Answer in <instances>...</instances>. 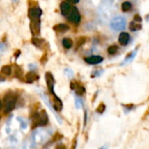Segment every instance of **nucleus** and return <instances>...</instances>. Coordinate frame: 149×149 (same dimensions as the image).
<instances>
[{
    "label": "nucleus",
    "mask_w": 149,
    "mask_h": 149,
    "mask_svg": "<svg viewBox=\"0 0 149 149\" xmlns=\"http://www.w3.org/2000/svg\"><path fill=\"white\" fill-rule=\"evenodd\" d=\"M16 102H17V98L16 96L11 93H7L4 98H3V113L5 114H8L10 113L16 107Z\"/></svg>",
    "instance_id": "1"
},
{
    "label": "nucleus",
    "mask_w": 149,
    "mask_h": 149,
    "mask_svg": "<svg viewBox=\"0 0 149 149\" xmlns=\"http://www.w3.org/2000/svg\"><path fill=\"white\" fill-rule=\"evenodd\" d=\"M127 26V20L124 17L118 16L113 17L110 22V27L115 31H120Z\"/></svg>",
    "instance_id": "2"
},
{
    "label": "nucleus",
    "mask_w": 149,
    "mask_h": 149,
    "mask_svg": "<svg viewBox=\"0 0 149 149\" xmlns=\"http://www.w3.org/2000/svg\"><path fill=\"white\" fill-rule=\"evenodd\" d=\"M67 18L71 23L75 24L80 23L81 17H80V13H79V10L74 6L71 7V10H70L69 13L67 14Z\"/></svg>",
    "instance_id": "3"
},
{
    "label": "nucleus",
    "mask_w": 149,
    "mask_h": 149,
    "mask_svg": "<svg viewBox=\"0 0 149 149\" xmlns=\"http://www.w3.org/2000/svg\"><path fill=\"white\" fill-rule=\"evenodd\" d=\"M45 81H46L47 88H48L50 93L52 94V95L56 94L55 92H54V84H55V80H54L53 75H52L50 72H47L45 73Z\"/></svg>",
    "instance_id": "4"
},
{
    "label": "nucleus",
    "mask_w": 149,
    "mask_h": 149,
    "mask_svg": "<svg viewBox=\"0 0 149 149\" xmlns=\"http://www.w3.org/2000/svg\"><path fill=\"white\" fill-rule=\"evenodd\" d=\"M28 15H29V18L31 19V21L40 20V17L42 15V10L38 7H32V8L29 9Z\"/></svg>",
    "instance_id": "5"
},
{
    "label": "nucleus",
    "mask_w": 149,
    "mask_h": 149,
    "mask_svg": "<svg viewBox=\"0 0 149 149\" xmlns=\"http://www.w3.org/2000/svg\"><path fill=\"white\" fill-rule=\"evenodd\" d=\"M30 29L34 36L40 34V20H32L30 23Z\"/></svg>",
    "instance_id": "6"
},
{
    "label": "nucleus",
    "mask_w": 149,
    "mask_h": 149,
    "mask_svg": "<svg viewBox=\"0 0 149 149\" xmlns=\"http://www.w3.org/2000/svg\"><path fill=\"white\" fill-rule=\"evenodd\" d=\"M52 103V107H53V109H54L55 111L59 112V111L62 110V108H63V103H62L61 100H60L56 94L53 95Z\"/></svg>",
    "instance_id": "7"
},
{
    "label": "nucleus",
    "mask_w": 149,
    "mask_h": 149,
    "mask_svg": "<svg viewBox=\"0 0 149 149\" xmlns=\"http://www.w3.org/2000/svg\"><path fill=\"white\" fill-rule=\"evenodd\" d=\"M85 61L90 65H98L103 61V58L99 55H93L85 58Z\"/></svg>",
    "instance_id": "8"
},
{
    "label": "nucleus",
    "mask_w": 149,
    "mask_h": 149,
    "mask_svg": "<svg viewBox=\"0 0 149 149\" xmlns=\"http://www.w3.org/2000/svg\"><path fill=\"white\" fill-rule=\"evenodd\" d=\"M130 40V36L127 32H121L119 36V42L122 45H127L129 43Z\"/></svg>",
    "instance_id": "9"
},
{
    "label": "nucleus",
    "mask_w": 149,
    "mask_h": 149,
    "mask_svg": "<svg viewBox=\"0 0 149 149\" xmlns=\"http://www.w3.org/2000/svg\"><path fill=\"white\" fill-rule=\"evenodd\" d=\"M71 10V4L68 2H62L60 3V10L63 16H67Z\"/></svg>",
    "instance_id": "10"
},
{
    "label": "nucleus",
    "mask_w": 149,
    "mask_h": 149,
    "mask_svg": "<svg viewBox=\"0 0 149 149\" xmlns=\"http://www.w3.org/2000/svg\"><path fill=\"white\" fill-rule=\"evenodd\" d=\"M38 79V75L35 73L34 72H30L25 75V80L28 83H32Z\"/></svg>",
    "instance_id": "11"
},
{
    "label": "nucleus",
    "mask_w": 149,
    "mask_h": 149,
    "mask_svg": "<svg viewBox=\"0 0 149 149\" xmlns=\"http://www.w3.org/2000/svg\"><path fill=\"white\" fill-rule=\"evenodd\" d=\"M39 117H40V127H41V126H45V125H47V123H48V121H49V119H48L47 113H46L45 110H42V111L39 113Z\"/></svg>",
    "instance_id": "12"
},
{
    "label": "nucleus",
    "mask_w": 149,
    "mask_h": 149,
    "mask_svg": "<svg viewBox=\"0 0 149 149\" xmlns=\"http://www.w3.org/2000/svg\"><path fill=\"white\" fill-rule=\"evenodd\" d=\"M53 30L58 32H65L69 30V26L65 24H58L53 27Z\"/></svg>",
    "instance_id": "13"
},
{
    "label": "nucleus",
    "mask_w": 149,
    "mask_h": 149,
    "mask_svg": "<svg viewBox=\"0 0 149 149\" xmlns=\"http://www.w3.org/2000/svg\"><path fill=\"white\" fill-rule=\"evenodd\" d=\"M129 28L132 31H139L142 28V25L141 24V23H138V22H135V21H133L130 23L129 24Z\"/></svg>",
    "instance_id": "14"
},
{
    "label": "nucleus",
    "mask_w": 149,
    "mask_h": 149,
    "mask_svg": "<svg viewBox=\"0 0 149 149\" xmlns=\"http://www.w3.org/2000/svg\"><path fill=\"white\" fill-rule=\"evenodd\" d=\"M62 45H63V46H64L65 49H70V48H72V39L69 38H65L62 40Z\"/></svg>",
    "instance_id": "15"
},
{
    "label": "nucleus",
    "mask_w": 149,
    "mask_h": 149,
    "mask_svg": "<svg viewBox=\"0 0 149 149\" xmlns=\"http://www.w3.org/2000/svg\"><path fill=\"white\" fill-rule=\"evenodd\" d=\"M1 72L6 76H9L11 73V67L10 65H3L1 69Z\"/></svg>",
    "instance_id": "16"
},
{
    "label": "nucleus",
    "mask_w": 149,
    "mask_h": 149,
    "mask_svg": "<svg viewBox=\"0 0 149 149\" xmlns=\"http://www.w3.org/2000/svg\"><path fill=\"white\" fill-rule=\"evenodd\" d=\"M121 9L123 11H129L132 10V3L130 2H124L121 5Z\"/></svg>",
    "instance_id": "17"
},
{
    "label": "nucleus",
    "mask_w": 149,
    "mask_h": 149,
    "mask_svg": "<svg viewBox=\"0 0 149 149\" xmlns=\"http://www.w3.org/2000/svg\"><path fill=\"white\" fill-rule=\"evenodd\" d=\"M74 90L76 91V93L79 94V95H82V94H84L85 92H86L85 87H83L82 86H80V85H79V84H77V86H76V87H75Z\"/></svg>",
    "instance_id": "18"
},
{
    "label": "nucleus",
    "mask_w": 149,
    "mask_h": 149,
    "mask_svg": "<svg viewBox=\"0 0 149 149\" xmlns=\"http://www.w3.org/2000/svg\"><path fill=\"white\" fill-rule=\"evenodd\" d=\"M107 52H108V53H109V54H111V55H114V54L118 52V46H117V45H111V46H109V47H108Z\"/></svg>",
    "instance_id": "19"
},
{
    "label": "nucleus",
    "mask_w": 149,
    "mask_h": 149,
    "mask_svg": "<svg viewBox=\"0 0 149 149\" xmlns=\"http://www.w3.org/2000/svg\"><path fill=\"white\" fill-rule=\"evenodd\" d=\"M44 40L43 39H39V38H33L32 39V43L38 48H40L42 46V45H44Z\"/></svg>",
    "instance_id": "20"
},
{
    "label": "nucleus",
    "mask_w": 149,
    "mask_h": 149,
    "mask_svg": "<svg viewBox=\"0 0 149 149\" xmlns=\"http://www.w3.org/2000/svg\"><path fill=\"white\" fill-rule=\"evenodd\" d=\"M105 110H106V106H105L103 103H101V104L98 107V108H97V113H103L105 112Z\"/></svg>",
    "instance_id": "21"
},
{
    "label": "nucleus",
    "mask_w": 149,
    "mask_h": 149,
    "mask_svg": "<svg viewBox=\"0 0 149 149\" xmlns=\"http://www.w3.org/2000/svg\"><path fill=\"white\" fill-rule=\"evenodd\" d=\"M75 104H76V107H77L78 109H79V108L82 107V100H81L80 99H79V98H76V100H75Z\"/></svg>",
    "instance_id": "22"
},
{
    "label": "nucleus",
    "mask_w": 149,
    "mask_h": 149,
    "mask_svg": "<svg viewBox=\"0 0 149 149\" xmlns=\"http://www.w3.org/2000/svg\"><path fill=\"white\" fill-rule=\"evenodd\" d=\"M65 73L68 76V78H72L73 76V72L71 69H65Z\"/></svg>",
    "instance_id": "23"
},
{
    "label": "nucleus",
    "mask_w": 149,
    "mask_h": 149,
    "mask_svg": "<svg viewBox=\"0 0 149 149\" xmlns=\"http://www.w3.org/2000/svg\"><path fill=\"white\" fill-rule=\"evenodd\" d=\"M134 21H135V22H138V23H141V22L142 21V19H141V17L139 15H136V16L134 17Z\"/></svg>",
    "instance_id": "24"
},
{
    "label": "nucleus",
    "mask_w": 149,
    "mask_h": 149,
    "mask_svg": "<svg viewBox=\"0 0 149 149\" xmlns=\"http://www.w3.org/2000/svg\"><path fill=\"white\" fill-rule=\"evenodd\" d=\"M77 146V138H75L72 141V149H76Z\"/></svg>",
    "instance_id": "25"
},
{
    "label": "nucleus",
    "mask_w": 149,
    "mask_h": 149,
    "mask_svg": "<svg viewBox=\"0 0 149 149\" xmlns=\"http://www.w3.org/2000/svg\"><path fill=\"white\" fill-rule=\"evenodd\" d=\"M86 120H87V113L86 111L85 112V119H84V127H86Z\"/></svg>",
    "instance_id": "26"
},
{
    "label": "nucleus",
    "mask_w": 149,
    "mask_h": 149,
    "mask_svg": "<svg viewBox=\"0 0 149 149\" xmlns=\"http://www.w3.org/2000/svg\"><path fill=\"white\" fill-rule=\"evenodd\" d=\"M4 48H5V45L3 43H1L0 44V51H3Z\"/></svg>",
    "instance_id": "27"
},
{
    "label": "nucleus",
    "mask_w": 149,
    "mask_h": 149,
    "mask_svg": "<svg viewBox=\"0 0 149 149\" xmlns=\"http://www.w3.org/2000/svg\"><path fill=\"white\" fill-rule=\"evenodd\" d=\"M56 149H65V147L64 145H58V146L56 148Z\"/></svg>",
    "instance_id": "28"
},
{
    "label": "nucleus",
    "mask_w": 149,
    "mask_h": 149,
    "mask_svg": "<svg viewBox=\"0 0 149 149\" xmlns=\"http://www.w3.org/2000/svg\"><path fill=\"white\" fill-rule=\"evenodd\" d=\"M80 0H68V2H71V3H79Z\"/></svg>",
    "instance_id": "29"
},
{
    "label": "nucleus",
    "mask_w": 149,
    "mask_h": 149,
    "mask_svg": "<svg viewBox=\"0 0 149 149\" xmlns=\"http://www.w3.org/2000/svg\"><path fill=\"white\" fill-rule=\"evenodd\" d=\"M2 107H3V103H2V101L0 100V111L2 110Z\"/></svg>",
    "instance_id": "30"
},
{
    "label": "nucleus",
    "mask_w": 149,
    "mask_h": 149,
    "mask_svg": "<svg viewBox=\"0 0 149 149\" xmlns=\"http://www.w3.org/2000/svg\"><path fill=\"white\" fill-rule=\"evenodd\" d=\"M0 81H4V78H3V77L0 76Z\"/></svg>",
    "instance_id": "31"
},
{
    "label": "nucleus",
    "mask_w": 149,
    "mask_h": 149,
    "mask_svg": "<svg viewBox=\"0 0 149 149\" xmlns=\"http://www.w3.org/2000/svg\"><path fill=\"white\" fill-rule=\"evenodd\" d=\"M12 1H14V2H17V0H12Z\"/></svg>",
    "instance_id": "32"
},
{
    "label": "nucleus",
    "mask_w": 149,
    "mask_h": 149,
    "mask_svg": "<svg viewBox=\"0 0 149 149\" xmlns=\"http://www.w3.org/2000/svg\"><path fill=\"white\" fill-rule=\"evenodd\" d=\"M0 120H1V116H0Z\"/></svg>",
    "instance_id": "33"
}]
</instances>
